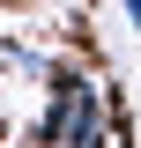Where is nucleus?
Returning <instances> with one entry per match:
<instances>
[{
  "instance_id": "f03ea898",
  "label": "nucleus",
  "mask_w": 141,
  "mask_h": 148,
  "mask_svg": "<svg viewBox=\"0 0 141 148\" xmlns=\"http://www.w3.org/2000/svg\"><path fill=\"white\" fill-rule=\"evenodd\" d=\"M126 22H134V30H141V0H126Z\"/></svg>"
},
{
  "instance_id": "f257e3e1",
  "label": "nucleus",
  "mask_w": 141,
  "mask_h": 148,
  "mask_svg": "<svg viewBox=\"0 0 141 148\" xmlns=\"http://www.w3.org/2000/svg\"><path fill=\"white\" fill-rule=\"evenodd\" d=\"M37 148H111V96L97 89V74L52 67V89L37 111Z\"/></svg>"
}]
</instances>
